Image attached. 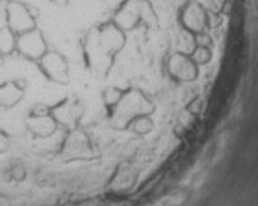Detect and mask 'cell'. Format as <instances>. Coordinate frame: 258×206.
<instances>
[{"mask_svg": "<svg viewBox=\"0 0 258 206\" xmlns=\"http://www.w3.org/2000/svg\"><path fill=\"white\" fill-rule=\"evenodd\" d=\"M85 64L93 74L101 77L111 71L118 54L126 46V33L121 31L111 20L106 23L93 26L84 38Z\"/></svg>", "mask_w": 258, "mask_h": 206, "instance_id": "6da1fadb", "label": "cell"}, {"mask_svg": "<svg viewBox=\"0 0 258 206\" xmlns=\"http://www.w3.org/2000/svg\"><path fill=\"white\" fill-rule=\"evenodd\" d=\"M164 12H160L155 0H123L111 22L126 34L134 30L157 31L164 23Z\"/></svg>", "mask_w": 258, "mask_h": 206, "instance_id": "7a4b0ae2", "label": "cell"}, {"mask_svg": "<svg viewBox=\"0 0 258 206\" xmlns=\"http://www.w3.org/2000/svg\"><path fill=\"white\" fill-rule=\"evenodd\" d=\"M113 120L116 121L119 129H126V126L138 116H152L155 112V105L151 97L141 90V88H126L124 97L116 107L111 108Z\"/></svg>", "mask_w": 258, "mask_h": 206, "instance_id": "3957f363", "label": "cell"}, {"mask_svg": "<svg viewBox=\"0 0 258 206\" xmlns=\"http://www.w3.org/2000/svg\"><path fill=\"white\" fill-rule=\"evenodd\" d=\"M165 72L176 85L195 84L201 75V67L193 61L191 54L175 51L165 61Z\"/></svg>", "mask_w": 258, "mask_h": 206, "instance_id": "277c9868", "label": "cell"}, {"mask_svg": "<svg viewBox=\"0 0 258 206\" xmlns=\"http://www.w3.org/2000/svg\"><path fill=\"white\" fill-rule=\"evenodd\" d=\"M5 13H7V26H10L17 34H22L25 31L36 28L38 10L26 5L22 0H9L5 7Z\"/></svg>", "mask_w": 258, "mask_h": 206, "instance_id": "5b68a950", "label": "cell"}, {"mask_svg": "<svg viewBox=\"0 0 258 206\" xmlns=\"http://www.w3.org/2000/svg\"><path fill=\"white\" fill-rule=\"evenodd\" d=\"M17 51L31 61H39L47 53L44 34L39 28H33L17 34Z\"/></svg>", "mask_w": 258, "mask_h": 206, "instance_id": "8992f818", "label": "cell"}, {"mask_svg": "<svg viewBox=\"0 0 258 206\" xmlns=\"http://www.w3.org/2000/svg\"><path fill=\"white\" fill-rule=\"evenodd\" d=\"M39 69L46 75L47 79L57 84H69L71 72L69 64H67L66 58L60 53L56 51H47L44 56L38 61Z\"/></svg>", "mask_w": 258, "mask_h": 206, "instance_id": "52a82bcc", "label": "cell"}, {"mask_svg": "<svg viewBox=\"0 0 258 206\" xmlns=\"http://www.w3.org/2000/svg\"><path fill=\"white\" fill-rule=\"evenodd\" d=\"M51 115L54 116L57 125H62L67 128H76L79 125L80 118L84 116L85 108L84 105L76 98H67L62 103H59L57 107L49 110Z\"/></svg>", "mask_w": 258, "mask_h": 206, "instance_id": "ba28073f", "label": "cell"}, {"mask_svg": "<svg viewBox=\"0 0 258 206\" xmlns=\"http://www.w3.org/2000/svg\"><path fill=\"white\" fill-rule=\"evenodd\" d=\"M66 156H69V159H90L93 154L92 142L88 139V136L80 131V129H74L66 141Z\"/></svg>", "mask_w": 258, "mask_h": 206, "instance_id": "9c48e42d", "label": "cell"}, {"mask_svg": "<svg viewBox=\"0 0 258 206\" xmlns=\"http://www.w3.org/2000/svg\"><path fill=\"white\" fill-rule=\"evenodd\" d=\"M28 128L30 131L38 136V137H47L51 136L57 128V123L54 120V116L51 115V112H41V113H33L28 118Z\"/></svg>", "mask_w": 258, "mask_h": 206, "instance_id": "30bf717a", "label": "cell"}, {"mask_svg": "<svg viewBox=\"0 0 258 206\" xmlns=\"http://www.w3.org/2000/svg\"><path fill=\"white\" fill-rule=\"evenodd\" d=\"M136 177H138V172L131 166V162H123L119 164L116 172L111 178V188L116 191H123L133 187V183L136 182Z\"/></svg>", "mask_w": 258, "mask_h": 206, "instance_id": "8fae6325", "label": "cell"}, {"mask_svg": "<svg viewBox=\"0 0 258 206\" xmlns=\"http://www.w3.org/2000/svg\"><path fill=\"white\" fill-rule=\"evenodd\" d=\"M23 98V87L18 82H7L0 85V107L10 108Z\"/></svg>", "mask_w": 258, "mask_h": 206, "instance_id": "7c38bea8", "label": "cell"}, {"mask_svg": "<svg viewBox=\"0 0 258 206\" xmlns=\"http://www.w3.org/2000/svg\"><path fill=\"white\" fill-rule=\"evenodd\" d=\"M155 128V123L152 120V116H138V118H134L129 125L126 126V131L133 133L136 136H147L154 131Z\"/></svg>", "mask_w": 258, "mask_h": 206, "instance_id": "4fadbf2b", "label": "cell"}, {"mask_svg": "<svg viewBox=\"0 0 258 206\" xmlns=\"http://www.w3.org/2000/svg\"><path fill=\"white\" fill-rule=\"evenodd\" d=\"M13 51H17V33L5 25L0 28V54L7 56Z\"/></svg>", "mask_w": 258, "mask_h": 206, "instance_id": "5bb4252c", "label": "cell"}, {"mask_svg": "<svg viewBox=\"0 0 258 206\" xmlns=\"http://www.w3.org/2000/svg\"><path fill=\"white\" fill-rule=\"evenodd\" d=\"M126 90H123V88H116V87H110L106 88V90L103 92V101L106 108H114L118 105V103L121 101V98L124 97Z\"/></svg>", "mask_w": 258, "mask_h": 206, "instance_id": "9a60e30c", "label": "cell"}, {"mask_svg": "<svg viewBox=\"0 0 258 206\" xmlns=\"http://www.w3.org/2000/svg\"><path fill=\"white\" fill-rule=\"evenodd\" d=\"M10 146V139H9V136H7L4 131H0V154L5 152L7 149H9Z\"/></svg>", "mask_w": 258, "mask_h": 206, "instance_id": "2e32d148", "label": "cell"}, {"mask_svg": "<svg viewBox=\"0 0 258 206\" xmlns=\"http://www.w3.org/2000/svg\"><path fill=\"white\" fill-rule=\"evenodd\" d=\"M52 2H56V4H67L69 0H52Z\"/></svg>", "mask_w": 258, "mask_h": 206, "instance_id": "e0dca14e", "label": "cell"}, {"mask_svg": "<svg viewBox=\"0 0 258 206\" xmlns=\"http://www.w3.org/2000/svg\"><path fill=\"white\" fill-rule=\"evenodd\" d=\"M2 63H4V56L0 54V66H2Z\"/></svg>", "mask_w": 258, "mask_h": 206, "instance_id": "ac0fdd59", "label": "cell"}, {"mask_svg": "<svg viewBox=\"0 0 258 206\" xmlns=\"http://www.w3.org/2000/svg\"><path fill=\"white\" fill-rule=\"evenodd\" d=\"M2 2H4V0H0V4H2Z\"/></svg>", "mask_w": 258, "mask_h": 206, "instance_id": "d6986e66", "label": "cell"}]
</instances>
